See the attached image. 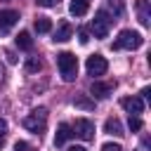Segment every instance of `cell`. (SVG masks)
<instances>
[{
  "instance_id": "cell-21",
  "label": "cell",
  "mask_w": 151,
  "mask_h": 151,
  "mask_svg": "<svg viewBox=\"0 0 151 151\" xmlns=\"http://www.w3.org/2000/svg\"><path fill=\"white\" fill-rule=\"evenodd\" d=\"M14 151H31V144L19 139V142H14Z\"/></svg>"
},
{
  "instance_id": "cell-2",
  "label": "cell",
  "mask_w": 151,
  "mask_h": 151,
  "mask_svg": "<svg viewBox=\"0 0 151 151\" xmlns=\"http://www.w3.org/2000/svg\"><path fill=\"white\" fill-rule=\"evenodd\" d=\"M142 45H144V38H142V33H137V31H130V28L120 31V33H118V38L113 40V50H139Z\"/></svg>"
},
{
  "instance_id": "cell-7",
  "label": "cell",
  "mask_w": 151,
  "mask_h": 151,
  "mask_svg": "<svg viewBox=\"0 0 151 151\" xmlns=\"http://www.w3.org/2000/svg\"><path fill=\"white\" fill-rule=\"evenodd\" d=\"M120 106H123L130 116H139V113L144 111V101H142V97H137V94L123 97V99H120Z\"/></svg>"
},
{
  "instance_id": "cell-4",
  "label": "cell",
  "mask_w": 151,
  "mask_h": 151,
  "mask_svg": "<svg viewBox=\"0 0 151 151\" xmlns=\"http://www.w3.org/2000/svg\"><path fill=\"white\" fill-rule=\"evenodd\" d=\"M111 17L104 12V9H99L97 14H94V19H92V33H94V38H106L109 35V31H111Z\"/></svg>"
},
{
  "instance_id": "cell-16",
  "label": "cell",
  "mask_w": 151,
  "mask_h": 151,
  "mask_svg": "<svg viewBox=\"0 0 151 151\" xmlns=\"http://www.w3.org/2000/svg\"><path fill=\"white\" fill-rule=\"evenodd\" d=\"M33 26H35V31H38V33H50V31H52V21H50L47 17H38Z\"/></svg>"
},
{
  "instance_id": "cell-19",
  "label": "cell",
  "mask_w": 151,
  "mask_h": 151,
  "mask_svg": "<svg viewBox=\"0 0 151 151\" xmlns=\"http://www.w3.org/2000/svg\"><path fill=\"white\" fill-rule=\"evenodd\" d=\"M127 125H130V130H132V132H139V130H142V120H139L137 116H130Z\"/></svg>"
},
{
  "instance_id": "cell-10",
  "label": "cell",
  "mask_w": 151,
  "mask_h": 151,
  "mask_svg": "<svg viewBox=\"0 0 151 151\" xmlns=\"http://www.w3.org/2000/svg\"><path fill=\"white\" fill-rule=\"evenodd\" d=\"M71 35H73V26L68 24V21H61L59 26H57V31H54V42H66V40H71Z\"/></svg>"
},
{
  "instance_id": "cell-23",
  "label": "cell",
  "mask_w": 151,
  "mask_h": 151,
  "mask_svg": "<svg viewBox=\"0 0 151 151\" xmlns=\"http://www.w3.org/2000/svg\"><path fill=\"white\" fill-rule=\"evenodd\" d=\"M101 151H123V146L120 144H104Z\"/></svg>"
},
{
  "instance_id": "cell-27",
  "label": "cell",
  "mask_w": 151,
  "mask_h": 151,
  "mask_svg": "<svg viewBox=\"0 0 151 151\" xmlns=\"http://www.w3.org/2000/svg\"><path fill=\"white\" fill-rule=\"evenodd\" d=\"M5 80V68H2V64H0V83Z\"/></svg>"
},
{
  "instance_id": "cell-3",
  "label": "cell",
  "mask_w": 151,
  "mask_h": 151,
  "mask_svg": "<svg viewBox=\"0 0 151 151\" xmlns=\"http://www.w3.org/2000/svg\"><path fill=\"white\" fill-rule=\"evenodd\" d=\"M45 125H47V109H33L26 118H24V127L28 130V132H42L45 130Z\"/></svg>"
},
{
  "instance_id": "cell-1",
  "label": "cell",
  "mask_w": 151,
  "mask_h": 151,
  "mask_svg": "<svg viewBox=\"0 0 151 151\" xmlns=\"http://www.w3.org/2000/svg\"><path fill=\"white\" fill-rule=\"evenodd\" d=\"M57 66H59V73L66 83L76 80L78 76V57L73 52H59L57 54Z\"/></svg>"
},
{
  "instance_id": "cell-17",
  "label": "cell",
  "mask_w": 151,
  "mask_h": 151,
  "mask_svg": "<svg viewBox=\"0 0 151 151\" xmlns=\"http://www.w3.org/2000/svg\"><path fill=\"white\" fill-rule=\"evenodd\" d=\"M73 104H76L78 109H85V111L94 109V101H92V99H87V97H76V99H73Z\"/></svg>"
},
{
  "instance_id": "cell-18",
  "label": "cell",
  "mask_w": 151,
  "mask_h": 151,
  "mask_svg": "<svg viewBox=\"0 0 151 151\" xmlns=\"http://www.w3.org/2000/svg\"><path fill=\"white\" fill-rule=\"evenodd\" d=\"M42 68V64H40V59H35V57H31L28 61H26V71L28 73H35V71H40Z\"/></svg>"
},
{
  "instance_id": "cell-28",
  "label": "cell",
  "mask_w": 151,
  "mask_h": 151,
  "mask_svg": "<svg viewBox=\"0 0 151 151\" xmlns=\"http://www.w3.org/2000/svg\"><path fill=\"white\" fill-rule=\"evenodd\" d=\"M0 146H2V137H0Z\"/></svg>"
},
{
  "instance_id": "cell-13",
  "label": "cell",
  "mask_w": 151,
  "mask_h": 151,
  "mask_svg": "<svg viewBox=\"0 0 151 151\" xmlns=\"http://www.w3.org/2000/svg\"><path fill=\"white\" fill-rule=\"evenodd\" d=\"M104 132H106V134H113V137H123V134H125V132H123V123H120L118 118H106Z\"/></svg>"
},
{
  "instance_id": "cell-12",
  "label": "cell",
  "mask_w": 151,
  "mask_h": 151,
  "mask_svg": "<svg viewBox=\"0 0 151 151\" xmlns=\"http://www.w3.org/2000/svg\"><path fill=\"white\" fill-rule=\"evenodd\" d=\"M134 7H137V14H139V24H142V26H149V24H151L149 0H137V2H134Z\"/></svg>"
},
{
  "instance_id": "cell-25",
  "label": "cell",
  "mask_w": 151,
  "mask_h": 151,
  "mask_svg": "<svg viewBox=\"0 0 151 151\" xmlns=\"http://www.w3.org/2000/svg\"><path fill=\"white\" fill-rule=\"evenodd\" d=\"M2 132H7V120H5V118H0V134H2Z\"/></svg>"
},
{
  "instance_id": "cell-5",
  "label": "cell",
  "mask_w": 151,
  "mask_h": 151,
  "mask_svg": "<svg viewBox=\"0 0 151 151\" xmlns=\"http://www.w3.org/2000/svg\"><path fill=\"white\" fill-rule=\"evenodd\" d=\"M85 68H87V76H104L106 73V68H109V61H106V57H101V54H92V57H87V61H85Z\"/></svg>"
},
{
  "instance_id": "cell-26",
  "label": "cell",
  "mask_w": 151,
  "mask_h": 151,
  "mask_svg": "<svg viewBox=\"0 0 151 151\" xmlns=\"http://www.w3.org/2000/svg\"><path fill=\"white\" fill-rule=\"evenodd\" d=\"M68 151H87V149H85V146H71Z\"/></svg>"
},
{
  "instance_id": "cell-22",
  "label": "cell",
  "mask_w": 151,
  "mask_h": 151,
  "mask_svg": "<svg viewBox=\"0 0 151 151\" xmlns=\"http://www.w3.org/2000/svg\"><path fill=\"white\" fill-rule=\"evenodd\" d=\"M78 40H80V45H87V42H90V33H87L85 28H80V33H78Z\"/></svg>"
},
{
  "instance_id": "cell-8",
  "label": "cell",
  "mask_w": 151,
  "mask_h": 151,
  "mask_svg": "<svg viewBox=\"0 0 151 151\" xmlns=\"http://www.w3.org/2000/svg\"><path fill=\"white\" fill-rule=\"evenodd\" d=\"M113 92V85L111 83H101V80H94L90 85V94L94 99H109V94Z\"/></svg>"
},
{
  "instance_id": "cell-15",
  "label": "cell",
  "mask_w": 151,
  "mask_h": 151,
  "mask_svg": "<svg viewBox=\"0 0 151 151\" xmlns=\"http://www.w3.org/2000/svg\"><path fill=\"white\" fill-rule=\"evenodd\" d=\"M17 47L19 50H33V38H31V33L28 31H21L19 35H17Z\"/></svg>"
},
{
  "instance_id": "cell-20",
  "label": "cell",
  "mask_w": 151,
  "mask_h": 151,
  "mask_svg": "<svg viewBox=\"0 0 151 151\" xmlns=\"http://www.w3.org/2000/svg\"><path fill=\"white\" fill-rule=\"evenodd\" d=\"M109 7H111L116 14H123V7H125V5H123V0H109Z\"/></svg>"
},
{
  "instance_id": "cell-14",
  "label": "cell",
  "mask_w": 151,
  "mask_h": 151,
  "mask_svg": "<svg viewBox=\"0 0 151 151\" xmlns=\"http://www.w3.org/2000/svg\"><path fill=\"white\" fill-rule=\"evenodd\" d=\"M87 9H90V0H71V5H68V12L73 17H85Z\"/></svg>"
},
{
  "instance_id": "cell-24",
  "label": "cell",
  "mask_w": 151,
  "mask_h": 151,
  "mask_svg": "<svg viewBox=\"0 0 151 151\" xmlns=\"http://www.w3.org/2000/svg\"><path fill=\"white\" fill-rule=\"evenodd\" d=\"M35 2H38V5H42V7H54L59 0H35Z\"/></svg>"
},
{
  "instance_id": "cell-9",
  "label": "cell",
  "mask_w": 151,
  "mask_h": 151,
  "mask_svg": "<svg viewBox=\"0 0 151 151\" xmlns=\"http://www.w3.org/2000/svg\"><path fill=\"white\" fill-rule=\"evenodd\" d=\"M19 21V12L14 9H0V33H7Z\"/></svg>"
},
{
  "instance_id": "cell-6",
  "label": "cell",
  "mask_w": 151,
  "mask_h": 151,
  "mask_svg": "<svg viewBox=\"0 0 151 151\" xmlns=\"http://www.w3.org/2000/svg\"><path fill=\"white\" fill-rule=\"evenodd\" d=\"M71 130H73V134H78V137L85 139V142L94 139V123L87 120V118H76V123L71 125Z\"/></svg>"
},
{
  "instance_id": "cell-11",
  "label": "cell",
  "mask_w": 151,
  "mask_h": 151,
  "mask_svg": "<svg viewBox=\"0 0 151 151\" xmlns=\"http://www.w3.org/2000/svg\"><path fill=\"white\" fill-rule=\"evenodd\" d=\"M71 137H73L71 125H68V123H61V125L57 127V134H54V146H64V144H66Z\"/></svg>"
}]
</instances>
